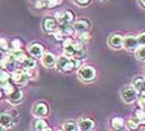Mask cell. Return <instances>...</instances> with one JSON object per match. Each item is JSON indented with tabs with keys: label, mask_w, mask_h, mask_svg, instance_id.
<instances>
[{
	"label": "cell",
	"mask_w": 145,
	"mask_h": 131,
	"mask_svg": "<svg viewBox=\"0 0 145 131\" xmlns=\"http://www.w3.org/2000/svg\"><path fill=\"white\" fill-rule=\"evenodd\" d=\"M3 57H4V56H1V54H0V65H1V61H3Z\"/></svg>",
	"instance_id": "8d00e7d4"
},
{
	"label": "cell",
	"mask_w": 145,
	"mask_h": 131,
	"mask_svg": "<svg viewBox=\"0 0 145 131\" xmlns=\"http://www.w3.org/2000/svg\"><path fill=\"white\" fill-rule=\"evenodd\" d=\"M56 61H58V57L53 53H45L41 57V63L45 68H54L56 65Z\"/></svg>",
	"instance_id": "30bf717a"
},
{
	"label": "cell",
	"mask_w": 145,
	"mask_h": 131,
	"mask_svg": "<svg viewBox=\"0 0 145 131\" xmlns=\"http://www.w3.org/2000/svg\"><path fill=\"white\" fill-rule=\"evenodd\" d=\"M23 91L20 90H14L10 95H8V101L11 104V105H19V104L23 102L24 97H23Z\"/></svg>",
	"instance_id": "7c38bea8"
},
{
	"label": "cell",
	"mask_w": 145,
	"mask_h": 131,
	"mask_svg": "<svg viewBox=\"0 0 145 131\" xmlns=\"http://www.w3.org/2000/svg\"><path fill=\"white\" fill-rule=\"evenodd\" d=\"M90 38H91V35H90V33H89V31H81V33H78V41L81 42V44H83L84 41L90 40Z\"/></svg>",
	"instance_id": "603a6c76"
},
{
	"label": "cell",
	"mask_w": 145,
	"mask_h": 131,
	"mask_svg": "<svg viewBox=\"0 0 145 131\" xmlns=\"http://www.w3.org/2000/svg\"><path fill=\"white\" fill-rule=\"evenodd\" d=\"M54 38H55L56 41H64L65 40V35L63 34L60 30H56V31L54 33Z\"/></svg>",
	"instance_id": "f546056e"
},
{
	"label": "cell",
	"mask_w": 145,
	"mask_h": 131,
	"mask_svg": "<svg viewBox=\"0 0 145 131\" xmlns=\"http://www.w3.org/2000/svg\"><path fill=\"white\" fill-rule=\"evenodd\" d=\"M125 123H124L123 117H113L110 121V126L113 131H126V127L124 126Z\"/></svg>",
	"instance_id": "4fadbf2b"
},
{
	"label": "cell",
	"mask_w": 145,
	"mask_h": 131,
	"mask_svg": "<svg viewBox=\"0 0 145 131\" xmlns=\"http://www.w3.org/2000/svg\"><path fill=\"white\" fill-rule=\"evenodd\" d=\"M11 48L15 49V50H19V49L22 48V41H20L19 39H14V40L11 41Z\"/></svg>",
	"instance_id": "1f68e13d"
},
{
	"label": "cell",
	"mask_w": 145,
	"mask_h": 131,
	"mask_svg": "<svg viewBox=\"0 0 145 131\" xmlns=\"http://www.w3.org/2000/svg\"><path fill=\"white\" fill-rule=\"evenodd\" d=\"M9 53L11 54V56L15 59V61L16 63H23L24 60L26 59V56L25 55V53L22 50V49H19V50H15V49H11V51H9Z\"/></svg>",
	"instance_id": "e0dca14e"
},
{
	"label": "cell",
	"mask_w": 145,
	"mask_h": 131,
	"mask_svg": "<svg viewBox=\"0 0 145 131\" xmlns=\"http://www.w3.org/2000/svg\"><path fill=\"white\" fill-rule=\"evenodd\" d=\"M138 105L140 109H145V91L144 93H140V95L138 97Z\"/></svg>",
	"instance_id": "83f0119b"
},
{
	"label": "cell",
	"mask_w": 145,
	"mask_h": 131,
	"mask_svg": "<svg viewBox=\"0 0 145 131\" xmlns=\"http://www.w3.org/2000/svg\"><path fill=\"white\" fill-rule=\"evenodd\" d=\"M22 65H23V69L24 70H30V69H35V66H36V61H35V59L34 57H26L25 60L22 63Z\"/></svg>",
	"instance_id": "44dd1931"
},
{
	"label": "cell",
	"mask_w": 145,
	"mask_h": 131,
	"mask_svg": "<svg viewBox=\"0 0 145 131\" xmlns=\"http://www.w3.org/2000/svg\"><path fill=\"white\" fill-rule=\"evenodd\" d=\"M48 3V8H54L56 5H59L61 3V0H46Z\"/></svg>",
	"instance_id": "836d02e7"
},
{
	"label": "cell",
	"mask_w": 145,
	"mask_h": 131,
	"mask_svg": "<svg viewBox=\"0 0 145 131\" xmlns=\"http://www.w3.org/2000/svg\"><path fill=\"white\" fill-rule=\"evenodd\" d=\"M9 42L7 39H4V38H0V50H3V51H9Z\"/></svg>",
	"instance_id": "f1b7e54d"
},
{
	"label": "cell",
	"mask_w": 145,
	"mask_h": 131,
	"mask_svg": "<svg viewBox=\"0 0 145 131\" xmlns=\"http://www.w3.org/2000/svg\"><path fill=\"white\" fill-rule=\"evenodd\" d=\"M135 119L139 121L140 125H144L145 126V111H144V109H138V110H135Z\"/></svg>",
	"instance_id": "7402d4cb"
},
{
	"label": "cell",
	"mask_w": 145,
	"mask_h": 131,
	"mask_svg": "<svg viewBox=\"0 0 145 131\" xmlns=\"http://www.w3.org/2000/svg\"><path fill=\"white\" fill-rule=\"evenodd\" d=\"M33 114H34V116H36V117H40V119L45 117L49 114V105L44 101L35 102L34 108H33Z\"/></svg>",
	"instance_id": "277c9868"
},
{
	"label": "cell",
	"mask_w": 145,
	"mask_h": 131,
	"mask_svg": "<svg viewBox=\"0 0 145 131\" xmlns=\"http://www.w3.org/2000/svg\"><path fill=\"white\" fill-rule=\"evenodd\" d=\"M0 87H1V90L4 91L7 95H10L11 93L14 91V86L11 85V83L9 81V83H4V84H0Z\"/></svg>",
	"instance_id": "cb8c5ba5"
},
{
	"label": "cell",
	"mask_w": 145,
	"mask_h": 131,
	"mask_svg": "<svg viewBox=\"0 0 145 131\" xmlns=\"http://www.w3.org/2000/svg\"><path fill=\"white\" fill-rule=\"evenodd\" d=\"M126 127H128L129 131H139L140 130V124H139V121L137 119L133 117L126 121Z\"/></svg>",
	"instance_id": "ac0fdd59"
},
{
	"label": "cell",
	"mask_w": 145,
	"mask_h": 131,
	"mask_svg": "<svg viewBox=\"0 0 145 131\" xmlns=\"http://www.w3.org/2000/svg\"><path fill=\"white\" fill-rule=\"evenodd\" d=\"M10 74L7 71V70L1 69L0 70V84H4V83H9V80H10Z\"/></svg>",
	"instance_id": "d4e9b609"
},
{
	"label": "cell",
	"mask_w": 145,
	"mask_h": 131,
	"mask_svg": "<svg viewBox=\"0 0 145 131\" xmlns=\"http://www.w3.org/2000/svg\"><path fill=\"white\" fill-rule=\"evenodd\" d=\"M139 97V93L133 86H126L121 90V99L126 104H133Z\"/></svg>",
	"instance_id": "7a4b0ae2"
},
{
	"label": "cell",
	"mask_w": 145,
	"mask_h": 131,
	"mask_svg": "<svg viewBox=\"0 0 145 131\" xmlns=\"http://www.w3.org/2000/svg\"><path fill=\"white\" fill-rule=\"evenodd\" d=\"M124 49H126L128 51H137V49L139 48V42L138 38L134 35H128L124 36Z\"/></svg>",
	"instance_id": "8992f818"
},
{
	"label": "cell",
	"mask_w": 145,
	"mask_h": 131,
	"mask_svg": "<svg viewBox=\"0 0 145 131\" xmlns=\"http://www.w3.org/2000/svg\"><path fill=\"white\" fill-rule=\"evenodd\" d=\"M60 31L63 33V34H64L65 36H70V35H72L74 34V28H71L70 25H64V26H60Z\"/></svg>",
	"instance_id": "4316f807"
},
{
	"label": "cell",
	"mask_w": 145,
	"mask_h": 131,
	"mask_svg": "<svg viewBox=\"0 0 145 131\" xmlns=\"http://www.w3.org/2000/svg\"><path fill=\"white\" fill-rule=\"evenodd\" d=\"M138 1H139V4H140L141 7L145 8V0H138Z\"/></svg>",
	"instance_id": "d590c367"
},
{
	"label": "cell",
	"mask_w": 145,
	"mask_h": 131,
	"mask_svg": "<svg viewBox=\"0 0 145 131\" xmlns=\"http://www.w3.org/2000/svg\"><path fill=\"white\" fill-rule=\"evenodd\" d=\"M78 126H79V131H93L95 129V123L91 119L81 117L78 121Z\"/></svg>",
	"instance_id": "9c48e42d"
},
{
	"label": "cell",
	"mask_w": 145,
	"mask_h": 131,
	"mask_svg": "<svg viewBox=\"0 0 145 131\" xmlns=\"http://www.w3.org/2000/svg\"><path fill=\"white\" fill-rule=\"evenodd\" d=\"M0 100H1V90H0Z\"/></svg>",
	"instance_id": "f35d334b"
},
{
	"label": "cell",
	"mask_w": 145,
	"mask_h": 131,
	"mask_svg": "<svg viewBox=\"0 0 145 131\" xmlns=\"http://www.w3.org/2000/svg\"><path fill=\"white\" fill-rule=\"evenodd\" d=\"M46 129H49V125H48L46 120H44V119H38V120L35 121V124H34L35 131H44Z\"/></svg>",
	"instance_id": "d6986e66"
},
{
	"label": "cell",
	"mask_w": 145,
	"mask_h": 131,
	"mask_svg": "<svg viewBox=\"0 0 145 131\" xmlns=\"http://www.w3.org/2000/svg\"><path fill=\"white\" fill-rule=\"evenodd\" d=\"M11 79L15 84L18 85H25L29 80V76L26 74V71L22 68H18L13 70V74H11Z\"/></svg>",
	"instance_id": "3957f363"
},
{
	"label": "cell",
	"mask_w": 145,
	"mask_h": 131,
	"mask_svg": "<svg viewBox=\"0 0 145 131\" xmlns=\"http://www.w3.org/2000/svg\"><path fill=\"white\" fill-rule=\"evenodd\" d=\"M60 26H64V25H70V24L74 21V14L71 11L66 10V11H63L61 13V18L58 20Z\"/></svg>",
	"instance_id": "9a60e30c"
},
{
	"label": "cell",
	"mask_w": 145,
	"mask_h": 131,
	"mask_svg": "<svg viewBox=\"0 0 145 131\" xmlns=\"http://www.w3.org/2000/svg\"><path fill=\"white\" fill-rule=\"evenodd\" d=\"M133 87L138 91L139 94L144 93L145 91V78H141V76H137V78L133 80Z\"/></svg>",
	"instance_id": "2e32d148"
},
{
	"label": "cell",
	"mask_w": 145,
	"mask_h": 131,
	"mask_svg": "<svg viewBox=\"0 0 145 131\" xmlns=\"http://www.w3.org/2000/svg\"><path fill=\"white\" fill-rule=\"evenodd\" d=\"M28 51L29 54L31 55L33 57H43L44 55V46L41 44H39V42H34V44H30L29 48H28Z\"/></svg>",
	"instance_id": "ba28073f"
},
{
	"label": "cell",
	"mask_w": 145,
	"mask_h": 131,
	"mask_svg": "<svg viewBox=\"0 0 145 131\" xmlns=\"http://www.w3.org/2000/svg\"><path fill=\"white\" fill-rule=\"evenodd\" d=\"M78 78L84 83H91L96 78V70L91 65H83L78 69Z\"/></svg>",
	"instance_id": "6da1fadb"
},
{
	"label": "cell",
	"mask_w": 145,
	"mask_h": 131,
	"mask_svg": "<svg viewBox=\"0 0 145 131\" xmlns=\"http://www.w3.org/2000/svg\"><path fill=\"white\" fill-rule=\"evenodd\" d=\"M35 7L38 9H43V8H48V3L46 0H38L35 4Z\"/></svg>",
	"instance_id": "d6a6232c"
},
{
	"label": "cell",
	"mask_w": 145,
	"mask_h": 131,
	"mask_svg": "<svg viewBox=\"0 0 145 131\" xmlns=\"http://www.w3.org/2000/svg\"><path fill=\"white\" fill-rule=\"evenodd\" d=\"M108 45L113 49H121L124 45V36L120 34H113L108 38Z\"/></svg>",
	"instance_id": "52a82bcc"
},
{
	"label": "cell",
	"mask_w": 145,
	"mask_h": 131,
	"mask_svg": "<svg viewBox=\"0 0 145 131\" xmlns=\"http://www.w3.org/2000/svg\"><path fill=\"white\" fill-rule=\"evenodd\" d=\"M63 130L64 131H79V126H78V123H75V121L68 120L63 125Z\"/></svg>",
	"instance_id": "ffe728a7"
},
{
	"label": "cell",
	"mask_w": 145,
	"mask_h": 131,
	"mask_svg": "<svg viewBox=\"0 0 145 131\" xmlns=\"http://www.w3.org/2000/svg\"><path fill=\"white\" fill-rule=\"evenodd\" d=\"M135 56L140 61H145V46H139L135 51Z\"/></svg>",
	"instance_id": "484cf974"
},
{
	"label": "cell",
	"mask_w": 145,
	"mask_h": 131,
	"mask_svg": "<svg viewBox=\"0 0 145 131\" xmlns=\"http://www.w3.org/2000/svg\"><path fill=\"white\" fill-rule=\"evenodd\" d=\"M56 131H64V130H56Z\"/></svg>",
	"instance_id": "ab89813d"
},
{
	"label": "cell",
	"mask_w": 145,
	"mask_h": 131,
	"mask_svg": "<svg viewBox=\"0 0 145 131\" xmlns=\"http://www.w3.org/2000/svg\"><path fill=\"white\" fill-rule=\"evenodd\" d=\"M72 28H74V30L78 33L88 31L90 28V21L88 19H79L74 23V26H72Z\"/></svg>",
	"instance_id": "5bb4252c"
},
{
	"label": "cell",
	"mask_w": 145,
	"mask_h": 131,
	"mask_svg": "<svg viewBox=\"0 0 145 131\" xmlns=\"http://www.w3.org/2000/svg\"><path fill=\"white\" fill-rule=\"evenodd\" d=\"M56 28H58V23H56V19H53V18H45L43 21V29L46 33H55Z\"/></svg>",
	"instance_id": "8fae6325"
},
{
	"label": "cell",
	"mask_w": 145,
	"mask_h": 131,
	"mask_svg": "<svg viewBox=\"0 0 145 131\" xmlns=\"http://www.w3.org/2000/svg\"><path fill=\"white\" fill-rule=\"evenodd\" d=\"M0 131H5V129L3 126H0Z\"/></svg>",
	"instance_id": "74e56055"
},
{
	"label": "cell",
	"mask_w": 145,
	"mask_h": 131,
	"mask_svg": "<svg viewBox=\"0 0 145 131\" xmlns=\"http://www.w3.org/2000/svg\"><path fill=\"white\" fill-rule=\"evenodd\" d=\"M138 42H139V46H145V31L140 33L138 36Z\"/></svg>",
	"instance_id": "4dcf8cb0"
},
{
	"label": "cell",
	"mask_w": 145,
	"mask_h": 131,
	"mask_svg": "<svg viewBox=\"0 0 145 131\" xmlns=\"http://www.w3.org/2000/svg\"><path fill=\"white\" fill-rule=\"evenodd\" d=\"M16 119L13 116V114H9L7 111H0V126L4 129H9L15 124Z\"/></svg>",
	"instance_id": "5b68a950"
},
{
	"label": "cell",
	"mask_w": 145,
	"mask_h": 131,
	"mask_svg": "<svg viewBox=\"0 0 145 131\" xmlns=\"http://www.w3.org/2000/svg\"><path fill=\"white\" fill-rule=\"evenodd\" d=\"M75 3H76L78 5H81V7H84V5H88L90 3V0H75Z\"/></svg>",
	"instance_id": "e575fe53"
}]
</instances>
